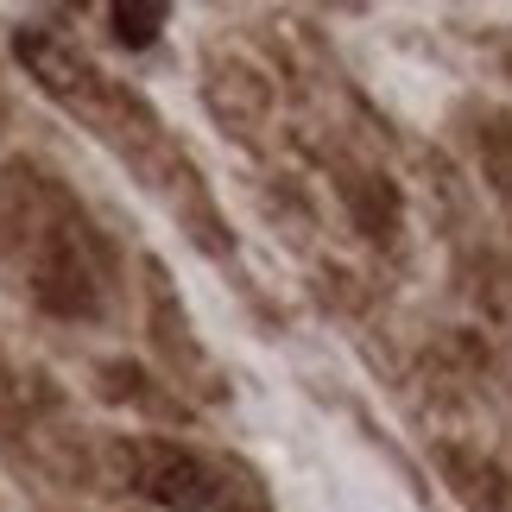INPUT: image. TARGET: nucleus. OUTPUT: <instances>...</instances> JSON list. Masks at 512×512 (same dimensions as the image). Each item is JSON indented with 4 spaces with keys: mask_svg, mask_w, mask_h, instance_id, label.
<instances>
[{
    "mask_svg": "<svg viewBox=\"0 0 512 512\" xmlns=\"http://www.w3.org/2000/svg\"><path fill=\"white\" fill-rule=\"evenodd\" d=\"M0 260L45 317L83 323L102 310V260L89 215L38 159L0 165Z\"/></svg>",
    "mask_w": 512,
    "mask_h": 512,
    "instance_id": "obj_1",
    "label": "nucleus"
},
{
    "mask_svg": "<svg viewBox=\"0 0 512 512\" xmlns=\"http://www.w3.org/2000/svg\"><path fill=\"white\" fill-rule=\"evenodd\" d=\"M127 487L140 500H152L159 512H272L266 506V487L234 468L222 456H203L190 443H171V437H127L114 449Z\"/></svg>",
    "mask_w": 512,
    "mask_h": 512,
    "instance_id": "obj_2",
    "label": "nucleus"
},
{
    "mask_svg": "<svg viewBox=\"0 0 512 512\" xmlns=\"http://www.w3.org/2000/svg\"><path fill=\"white\" fill-rule=\"evenodd\" d=\"M13 51H19V64H26V76L51 95L57 108L83 114V121H95V127H108L114 114H121V95L108 89V76L95 70L64 32H51V26H26V32L13 38Z\"/></svg>",
    "mask_w": 512,
    "mask_h": 512,
    "instance_id": "obj_3",
    "label": "nucleus"
},
{
    "mask_svg": "<svg viewBox=\"0 0 512 512\" xmlns=\"http://www.w3.org/2000/svg\"><path fill=\"white\" fill-rule=\"evenodd\" d=\"M203 108L228 140L260 146V133L272 127V83L241 51H209L203 57Z\"/></svg>",
    "mask_w": 512,
    "mask_h": 512,
    "instance_id": "obj_4",
    "label": "nucleus"
},
{
    "mask_svg": "<svg viewBox=\"0 0 512 512\" xmlns=\"http://www.w3.org/2000/svg\"><path fill=\"white\" fill-rule=\"evenodd\" d=\"M342 203L354 215V228L367 234V241H399L405 228V196L392 177H373V171H342Z\"/></svg>",
    "mask_w": 512,
    "mask_h": 512,
    "instance_id": "obj_5",
    "label": "nucleus"
},
{
    "mask_svg": "<svg viewBox=\"0 0 512 512\" xmlns=\"http://www.w3.org/2000/svg\"><path fill=\"white\" fill-rule=\"evenodd\" d=\"M165 19H171L165 7H114V38L121 45H152Z\"/></svg>",
    "mask_w": 512,
    "mask_h": 512,
    "instance_id": "obj_6",
    "label": "nucleus"
}]
</instances>
